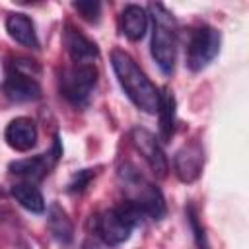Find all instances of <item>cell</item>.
Segmentation results:
<instances>
[{
  "mask_svg": "<svg viewBox=\"0 0 249 249\" xmlns=\"http://www.w3.org/2000/svg\"><path fill=\"white\" fill-rule=\"evenodd\" d=\"M111 64H113V70L117 74V80H119L123 91L134 103V107H138L140 111H144L148 115L158 113L160 89L140 70V66L134 62V58L124 51L115 49L111 53Z\"/></svg>",
  "mask_w": 249,
  "mask_h": 249,
  "instance_id": "obj_1",
  "label": "cell"
},
{
  "mask_svg": "<svg viewBox=\"0 0 249 249\" xmlns=\"http://www.w3.org/2000/svg\"><path fill=\"white\" fill-rule=\"evenodd\" d=\"M119 179L126 200L136 204L144 212V216L152 220H161L165 216V200L161 191L152 181H148L136 167L124 163L119 169Z\"/></svg>",
  "mask_w": 249,
  "mask_h": 249,
  "instance_id": "obj_2",
  "label": "cell"
},
{
  "mask_svg": "<svg viewBox=\"0 0 249 249\" xmlns=\"http://www.w3.org/2000/svg\"><path fill=\"white\" fill-rule=\"evenodd\" d=\"M154 18L152 31V56L163 74H171L177 60V37H175V18L161 4H150Z\"/></svg>",
  "mask_w": 249,
  "mask_h": 249,
  "instance_id": "obj_3",
  "label": "cell"
},
{
  "mask_svg": "<svg viewBox=\"0 0 249 249\" xmlns=\"http://www.w3.org/2000/svg\"><path fill=\"white\" fill-rule=\"evenodd\" d=\"M142 218H144V212L136 204L124 200L119 206L109 208L97 216L95 231L107 245L117 247V245H123L124 241H128L134 226L140 224Z\"/></svg>",
  "mask_w": 249,
  "mask_h": 249,
  "instance_id": "obj_4",
  "label": "cell"
},
{
  "mask_svg": "<svg viewBox=\"0 0 249 249\" xmlns=\"http://www.w3.org/2000/svg\"><path fill=\"white\" fill-rule=\"evenodd\" d=\"M97 68L95 64H72L66 70H62L58 78L60 93L66 101L80 107L86 105L89 95L93 93V88L97 84Z\"/></svg>",
  "mask_w": 249,
  "mask_h": 249,
  "instance_id": "obj_5",
  "label": "cell"
},
{
  "mask_svg": "<svg viewBox=\"0 0 249 249\" xmlns=\"http://www.w3.org/2000/svg\"><path fill=\"white\" fill-rule=\"evenodd\" d=\"M222 45V35L212 25H198L191 31L187 45V66L193 72L204 70L218 54Z\"/></svg>",
  "mask_w": 249,
  "mask_h": 249,
  "instance_id": "obj_6",
  "label": "cell"
},
{
  "mask_svg": "<svg viewBox=\"0 0 249 249\" xmlns=\"http://www.w3.org/2000/svg\"><path fill=\"white\" fill-rule=\"evenodd\" d=\"M130 140H132L134 148L138 150V154L148 163V167L154 171V175L163 179L167 175L169 165H167V158H165L158 138L154 136V132H150L144 126H136L130 130Z\"/></svg>",
  "mask_w": 249,
  "mask_h": 249,
  "instance_id": "obj_7",
  "label": "cell"
},
{
  "mask_svg": "<svg viewBox=\"0 0 249 249\" xmlns=\"http://www.w3.org/2000/svg\"><path fill=\"white\" fill-rule=\"evenodd\" d=\"M62 156V150L58 146V138H54V148L49 154H39L33 158H25V160H18L10 163V171L18 177H21L25 183H37L41 181L51 167L56 163V160Z\"/></svg>",
  "mask_w": 249,
  "mask_h": 249,
  "instance_id": "obj_8",
  "label": "cell"
},
{
  "mask_svg": "<svg viewBox=\"0 0 249 249\" xmlns=\"http://www.w3.org/2000/svg\"><path fill=\"white\" fill-rule=\"evenodd\" d=\"M202 165H204V152H202L200 144H196V142L185 144L181 150H177V154L173 158L175 175L183 183L196 181L202 171Z\"/></svg>",
  "mask_w": 249,
  "mask_h": 249,
  "instance_id": "obj_9",
  "label": "cell"
},
{
  "mask_svg": "<svg viewBox=\"0 0 249 249\" xmlns=\"http://www.w3.org/2000/svg\"><path fill=\"white\" fill-rule=\"evenodd\" d=\"M2 93L16 103H23V101H35L41 97V86L37 82V78L19 74L16 70L8 68V74L2 82Z\"/></svg>",
  "mask_w": 249,
  "mask_h": 249,
  "instance_id": "obj_10",
  "label": "cell"
},
{
  "mask_svg": "<svg viewBox=\"0 0 249 249\" xmlns=\"http://www.w3.org/2000/svg\"><path fill=\"white\" fill-rule=\"evenodd\" d=\"M62 41H64L66 53L70 54L74 64H93V60H97V56H99L97 45L72 25H66Z\"/></svg>",
  "mask_w": 249,
  "mask_h": 249,
  "instance_id": "obj_11",
  "label": "cell"
},
{
  "mask_svg": "<svg viewBox=\"0 0 249 249\" xmlns=\"http://www.w3.org/2000/svg\"><path fill=\"white\" fill-rule=\"evenodd\" d=\"M6 144L16 152H29L37 144V126L29 117L12 119L4 130Z\"/></svg>",
  "mask_w": 249,
  "mask_h": 249,
  "instance_id": "obj_12",
  "label": "cell"
},
{
  "mask_svg": "<svg viewBox=\"0 0 249 249\" xmlns=\"http://www.w3.org/2000/svg\"><path fill=\"white\" fill-rule=\"evenodd\" d=\"M6 31L16 43H19L27 49H39V39H37V33H35V25L25 14H21V12L10 14L6 18Z\"/></svg>",
  "mask_w": 249,
  "mask_h": 249,
  "instance_id": "obj_13",
  "label": "cell"
},
{
  "mask_svg": "<svg viewBox=\"0 0 249 249\" xmlns=\"http://www.w3.org/2000/svg\"><path fill=\"white\" fill-rule=\"evenodd\" d=\"M121 29L126 39L140 41L148 29V14L142 6L128 4L121 14Z\"/></svg>",
  "mask_w": 249,
  "mask_h": 249,
  "instance_id": "obj_14",
  "label": "cell"
},
{
  "mask_svg": "<svg viewBox=\"0 0 249 249\" xmlns=\"http://www.w3.org/2000/svg\"><path fill=\"white\" fill-rule=\"evenodd\" d=\"M158 115H160V136L163 142H169L175 130V97L169 88L160 91Z\"/></svg>",
  "mask_w": 249,
  "mask_h": 249,
  "instance_id": "obj_15",
  "label": "cell"
},
{
  "mask_svg": "<svg viewBox=\"0 0 249 249\" xmlns=\"http://www.w3.org/2000/svg\"><path fill=\"white\" fill-rule=\"evenodd\" d=\"M12 196L16 198V202L19 206H23L25 210L33 212V214H41L45 212V198L41 195V191L33 185V183H16L12 187Z\"/></svg>",
  "mask_w": 249,
  "mask_h": 249,
  "instance_id": "obj_16",
  "label": "cell"
},
{
  "mask_svg": "<svg viewBox=\"0 0 249 249\" xmlns=\"http://www.w3.org/2000/svg\"><path fill=\"white\" fill-rule=\"evenodd\" d=\"M47 224H49V230H51V233L56 241H60V243H70L72 241V235H74L72 222H70L68 214L58 204H51Z\"/></svg>",
  "mask_w": 249,
  "mask_h": 249,
  "instance_id": "obj_17",
  "label": "cell"
},
{
  "mask_svg": "<svg viewBox=\"0 0 249 249\" xmlns=\"http://www.w3.org/2000/svg\"><path fill=\"white\" fill-rule=\"evenodd\" d=\"M72 8L86 19V21H99V16H101V4L95 2V0H78L72 4Z\"/></svg>",
  "mask_w": 249,
  "mask_h": 249,
  "instance_id": "obj_18",
  "label": "cell"
},
{
  "mask_svg": "<svg viewBox=\"0 0 249 249\" xmlns=\"http://www.w3.org/2000/svg\"><path fill=\"white\" fill-rule=\"evenodd\" d=\"M187 216H189L191 228H193V231H195V241H196L198 249H208V243H206V235H204V230L200 228V224H198V216H196V212H195V208H193V206H189V210H187Z\"/></svg>",
  "mask_w": 249,
  "mask_h": 249,
  "instance_id": "obj_19",
  "label": "cell"
},
{
  "mask_svg": "<svg viewBox=\"0 0 249 249\" xmlns=\"http://www.w3.org/2000/svg\"><path fill=\"white\" fill-rule=\"evenodd\" d=\"M93 175H95V173H93L91 169H82V171H78V173L70 179L68 191H70V193H82V191L88 187V183L91 181Z\"/></svg>",
  "mask_w": 249,
  "mask_h": 249,
  "instance_id": "obj_20",
  "label": "cell"
}]
</instances>
